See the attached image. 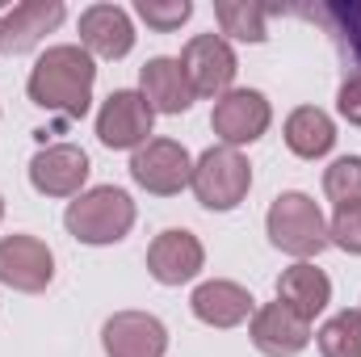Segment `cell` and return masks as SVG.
Returning <instances> with one entry per match:
<instances>
[{"mask_svg": "<svg viewBox=\"0 0 361 357\" xmlns=\"http://www.w3.org/2000/svg\"><path fill=\"white\" fill-rule=\"evenodd\" d=\"M130 177H135V185H143L156 198H173L189 185L193 160H189V152L177 139H147L130 160Z\"/></svg>", "mask_w": 361, "mask_h": 357, "instance_id": "8", "label": "cell"}, {"mask_svg": "<svg viewBox=\"0 0 361 357\" xmlns=\"http://www.w3.org/2000/svg\"><path fill=\"white\" fill-rule=\"evenodd\" d=\"M336 143V126L332 118L319 109V105H298L290 118H286V147L302 160H319L328 156Z\"/></svg>", "mask_w": 361, "mask_h": 357, "instance_id": "19", "label": "cell"}, {"mask_svg": "<svg viewBox=\"0 0 361 357\" xmlns=\"http://www.w3.org/2000/svg\"><path fill=\"white\" fill-rule=\"evenodd\" d=\"M55 277V257L38 236H4L0 240V282L21 294L47 290Z\"/></svg>", "mask_w": 361, "mask_h": 357, "instance_id": "9", "label": "cell"}, {"mask_svg": "<svg viewBox=\"0 0 361 357\" xmlns=\"http://www.w3.org/2000/svg\"><path fill=\"white\" fill-rule=\"evenodd\" d=\"M135 13H139L152 30L173 34V30H180V25L189 21L193 4H189V0H139V4H135Z\"/></svg>", "mask_w": 361, "mask_h": 357, "instance_id": "23", "label": "cell"}, {"mask_svg": "<svg viewBox=\"0 0 361 357\" xmlns=\"http://www.w3.org/2000/svg\"><path fill=\"white\" fill-rule=\"evenodd\" d=\"M0 219H4V198H0Z\"/></svg>", "mask_w": 361, "mask_h": 357, "instance_id": "27", "label": "cell"}, {"mask_svg": "<svg viewBox=\"0 0 361 357\" xmlns=\"http://www.w3.org/2000/svg\"><path fill=\"white\" fill-rule=\"evenodd\" d=\"M80 47L101 59H122L135 47V25L130 13L118 4H92L80 13Z\"/></svg>", "mask_w": 361, "mask_h": 357, "instance_id": "15", "label": "cell"}, {"mask_svg": "<svg viewBox=\"0 0 361 357\" xmlns=\"http://www.w3.org/2000/svg\"><path fill=\"white\" fill-rule=\"evenodd\" d=\"M105 357H164L169 353V328L147 311H118L101 328Z\"/></svg>", "mask_w": 361, "mask_h": 357, "instance_id": "10", "label": "cell"}, {"mask_svg": "<svg viewBox=\"0 0 361 357\" xmlns=\"http://www.w3.org/2000/svg\"><path fill=\"white\" fill-rule=\"evenodd\" d=\"M92 80H97V63L85 47H51L34 72H30V101L63 114V118H85L92 101Z\"/></svg>", "mask_w": 361, "mask_h": 357, "instance_id": "1", "label": "cell"}, {"mask_svg": "<svg viewBox=\"0 0 361 357\" xmlns=\"http://www.w3.org/2000/svg\"><path fill=\"white\" fill-rule=\"evenodd\" d=\"M180 68H185V76H189V85H193L197 97H214V101L223 92H231V80L240 72L235 51H231V42L223 34H197V38H189L185 51H180Z\"/></svg>", "mask_w": 361, "mask_h": 357, "instance_id": "6", "label": "cell"}, {"mask_svg": "<svg viewBox=\"0 0 361 357\" xmlns=\"http://www.w3.org/2000/svg\"><path fill=\"white\" fill-rule=\"evenodd\" d=\"M269 240L273 248H281L286 257H298V261H311L328 248V223H324V210L315 206V198L290 189V193H277L269 206Z\"/></svg>", "mask_w": 361, "mask_h": 357, "instance_id": "3", "label": "cell"}, {"mask_svg": "<svg viewBox=\"0 0 361 357\" xmlns=\"http://www.w3.org/2000/svg\"><path fill=\"white\" fill-rule=\"evenodd\" d=\"M139 92L147 97V105L156 114H185L193 105V97H197L189 76H185V68H180V59H169V55L147 59L139 68Z\"/></svg>", "mask_w": 361, "mask_h": 357, "instance_id": "17", "label": "cell"}, {"mask_svg": "<svg viewBox=\"0 0 361 357\" xmlns=\"http://www.w3.org/2000/svg\"><path fill=\"white\" fill-rule=\"evenodd\" d=\"M89 181V156L76 143H51L30 160V185L47 198H80Z\"/></svg>", "mask_w": 361, "mask_h": 357, "instance_id": "11", "label": "cell"}, {"mask_svg": "<svg viewBox=\"0 0 361 357\" xmlns=\"http://www.w3.org/2000/svg\"><path fill=\"white\" fill-rule=\"evenodd\" d=\"M336 109H341V118L349 122V126H361V72H353L341 92H336Z\"/></svg>", "mask_w": 361, "mask_h": 357, "instance_id": "26", "label": "cell"}, {"mask_svg": "<svg viewBox=\"0 0 361 357\" xmlns=\"http://www.w3.org/2000/svg\"><path fill=\"white\" fill-rule=\"evenodd\" d=\"M63 227L80 240V244H118L130 227H135V202L126 189L118 185H97L89 193H80L68 214H63Z\"/></svg>", "mask_w": 361, "mask_h": 357, "instance_id": "2", "label": "cell"}, {"mask_svg": "<svg viewBox=\"0 0 361 357\" xmlns=\"http://www.w3.org/2000/svg\"><path fill=\"white\" fill-rule=\"evenodd\" d=\"M156 109L147 105V97L135 89H118L105 97L101 114H97V139L114 152H139L152 135Z\"/></svg>", "mask_w": 361, "mask_h": 357, "instance_id": "5", "label": "cell"}, {"mask_svg": "<svg viewBox=\"0 0 361 357\" xmlns=\"http://www.w3.org/2000/svg\"><path fill=\"white\" fill-rule=\"evenodd\" d=\"M328 244H336V248L361 257V202L336 206V214H332V223H328Z\"/></svg>", "mask_w": 361, "mask_h": 357, "instance_id": "24", "label": "cell"}, {"mask_svg": "<svg viewBox=\"0 0 361 357\" xmlns=\"http://www.w3.org/2000/svg\"><path fill=\"white\" fill-rule=\"evenodd\" d=\"M315 337H319V353L324 357H361V307L332 315Z\"/></svg>", "mask_w": 361, "mask_h": 357, "instance_id": "21", "label": "cell"}, {"mask_svg": "<svg viewBox=\"0 0 361 357\" xmlns=\"http://www.w3.org/2000/svg\"><path fill=\"white\" fill-rule=\"evenodd\" d=\"M214 17L223 25V34L240 38V42H265V17L269 8L265 4H248V0H219L214 4Z\"/></svg>", "mask_w": 361, "mask_h": 357, "instance_id": "20", "label": "cell"}, {"mask_svg": "<svg viewBox=\"0 0 361 357\" xmlns=\"http://www.w3.org/2000/svg\"><path fill=\"white\" fill-rule=\"evenodd\" d=\"M273 122V109L265 101V92L257 89H231L214 101V114H210V126L214 135L223 139V147H244V143H257Z\"/></svg>", "mask_w": 361, "mask_h": 357, "instance_id": "7", "label": "cell"}, {"mask_svg": "<svg viewBox=\"0 0 361 357\" xmlns=\"http://www.w3.org/2000/svg\"><path fill=\"white\" fill-rule=\"evenodd\" d=\"M248 337L265 357H294L311 345V324L302 315H294L286 303H265L252 311Z\"/></svg>", "mask_w": 361, "mask_h": 357, "instance_id": "12", "label": "cell"}, {"mask_svg": "<svg viewBox=\"0 0 361 357\" xmlns=\"http://www.w3.org/2000/svg\"><path fill=\"white\" fill-rule=\"evenodd\" d=\"M324 17L341 25V34H345L349 51H353V59L361 63V0H349V4H328V8H324Z\"/></svg>", "mask_w": 361, "mask_h": 357, "instance_id": "25", "label": "cell"}, {"mask_svg": "<svg viewBox=\"0 0 361 357\" xmlns=\"http://www.w3.org/2000/svg\"><path fill=\"white\" fill-rule=\"evenodd\" d=\"M324 193L336 206L361 202V156H341L328 173H324Z\"/></svg>", "mask_w": 361, "mask_h": 357, "instance_id": "22", "label": "cell"}, {"mask_svg": "<svg viewBox=\"0 0 361 357\" xmlns=\"http://www.w3.org/2000/svg\"><path fill=\"white\" fill-rule=\"evenodd\" d=\"M189 307H193V315H197L202 324H210V328H235V324L252 320V311H257L252 294H248L240 282H223V277L202 282V286L193 290Z\"/></svg>", "mask_w": 361, "mask_h": 357, "instance_id": "16", "label": "cell"}, {"mask_svg": "<svg viewBox=\"0 0 361 357\" xmlns=\"http://www.w3.org/2000/svg\"><path fill=\"white\" fill-rule=\"evenodd\" d=\"M59 21H63V4H59V0H25V4H13V8L0 17V51L25 55V51H34Z\"/></svg>", "mask_w": 361, "mask_h": 357, "instance_id": "14", "label": "cell"}, {"mask_svg": "<svg viewBox=\"0 0 361 357\" xmlns=\"http://www.w3.org/2000/svg\"><path fill=\"white\" fill-rule=\"evenodd\" d=\"M189 185H193V198L206 210H235L252 189V164L240 156V147L219 143V147L197 156Z\"/></svg>", "mask_w": 361, "mask_h": 357, "instance_id": "4", "label": "cell"}, {"mask_svg": "<svg viewBox=\"0 0 361 357\" xmlns=\"http://www.w3.org/2000/svg\"><path fill=\"white\" fill-rule=\"evenodd\" d=\"M277 303H286L294 315H302L307 324L332 303V282L324 269H315L311 261H298V265L281 269L277 277Z\"/></svg>", "mask_w": 361, "mask_h": 357, "instance_id": "18", "label": "cell"}, {"mask_svg": "<svg viewBox=\"0 0 361 357\" xmlns=\"http://www.w3.org/2000/svg\"><path fill=\"white\" fill-rule=\"evenodd\" d=\"M206 265V253H202V240L193 231H160L147 248V269L160 286H185L193 282Z\"/></svg>", "mask_w": 361, "mask_h": 357, "instance_id": "13", "label": "cell"}]
</instances>
